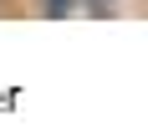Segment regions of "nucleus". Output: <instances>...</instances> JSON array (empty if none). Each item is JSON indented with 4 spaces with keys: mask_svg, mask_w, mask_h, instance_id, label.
<instances>
[{
    "mask_svg": "<svg viewBox=\"0 0 148 138\" xmlns=\"http://www.w3.org/2000/svg\"><path fill=\"white\" fill-rule=\"evenodd\" d=\"M36 10L51 21H66V15H77V0H36Z\"/></svg>",
    "mask_w": 148,
    "mask_h": 138,
    "instance_id": "obj_1",
    "label": "nucleus"
},
{
    "mask_svg": "<svg viewBox=\"0 0 148 138\" xmlns=\"http://www.w3.org/2000/svg\"><path fill=\"white\" fill-rule=\"evenodd\" d=\"M77 10H87V15H107V10H118V0H77Z\"/></svg>",
    "mask_w": 148,
    "mask_h": 138,
    "instance_id": "obj_2",
    "label": "nucleus"
}]
</instances>
